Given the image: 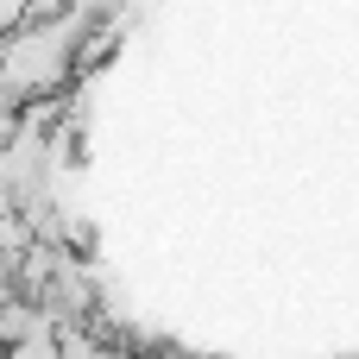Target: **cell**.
<instances>
[]
</instances>
